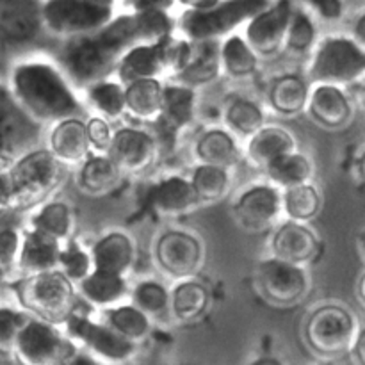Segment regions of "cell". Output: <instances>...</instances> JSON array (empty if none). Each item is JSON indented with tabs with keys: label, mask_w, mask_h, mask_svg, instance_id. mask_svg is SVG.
<instances>
[{
	"label": "cell",
	"mask_w": 365,
	"mask_h": 365,
	"mask_svg": "<svg viewBox=\"0 0 365 365\" xmlns=\"http://www.w3.org/2000/svg\"><path fill=\"white\" fill-rule=\"evenodd\" d=\"M310 88L312 86L299 75L285 73L271 82L267 98L273 110L282 116H298L307 109Z\"/></svg>",
	"instance_id": "31"
},
{
	"label": "cell",
	"mask_w": 365,
	"mask_h": 365,
	"mask_svg": "<svg viewBox=\"0 0 365 365\" xmlns=\"http://www.w3.org/2000/svg\"><path fill=\"white\" fill-rule=\"evenodd\" d=\"M150 202L163 216H184L200 205L187 178L178 175L157 182L150 192Z\"/></svg>",
	"instance_id": "26"
},
{
	"label": "cell",
	"mask_w": 365,
	"mask_h": 365,
	"mask_svg": "<svg viewBox=\"0 0 365 365\" xmlns=\"http://www.w3.org/2000/svg\"><path fill=\"white\" fill-rule=\"evenodd\" d=\"M59 250V242L38 234L32 228H25L21 232V248L20 255H18L16 271L20 273V277L56 271Z\"/></svg>",
	"instance_id": "24"
},
{
	"label": "cell",
	"mask_w": 365,
	"mask_h": 365,
	"mask_svg": "<svg viewBox=\"0 0 365 365\" xmlns=\"http://www.w3.org/2000/svg\"><path fill=\"white\" fill-rule=\"evenodd\" d=\"M63 327L64 334L71 342L84 346L89 355L100 362L123 364L138 351V346L121 337L106 323H96L91 317L78 314L77 310L68 317Z\"/></svg>",
	"instance_id": "11"
},
{
	"label": "cell",
	"mask_w": 365,
	"mask_h": 365,
	"mask_svg": "<svg viewBox=\"0 0 365 365\" xmlns=\"http://www.w3.org/2000/svg\"><path fill=\"white\" fill-rule=\"evenodd\" d=\"M267 0H203L184 4L178 16L182 38L191 43L221 41L241 25H246L255 14L267 7Z\"/></svg>",
	"instance_id": "4"
},
{
	"label": "cell",
	"mask_w": 365,
	"mask_h": 365,
	"mask_svg": "<svg viewBox=\"0 0 365 365\" xmlns=\"http://www.w3.org/2000/svg\"><path fill=\"white\" fill-rule=\"evenodd\" d=\"M78 348L64 331L29 317L14 344L13 360L18 365H68Z\"/></svg>",
	"instance_id": "9"
},
{
	"label": "cell",
	"mask_w": 365,
	"mask_h": 365,
	"mask_svg": "<svg viewBox=\"0 0 365 365\" xmlns=\"http://www.w3.org/2000/svg\"><path fill=\"white\" fill-rule=\"evenodd\" d=\"M200 203H216L228 195L232 185L230 171L198 164L187 178Z\"/></svg>",
	"instance_id": "39"
},
{
	"label": "cell",
	"mask_w": 365,
	"mask_h": 365,
	"mask_svg": "<svg viewBox=\"0 0 365 365\" xmlns=\"http://www.w3.org/2000/svg\"><path fill=\"white\" fill-rule=\"evenodd\" d=\"M307 11L317 14L321 20L334 21L342 16V13H344V4L341 0H319V2L307 4Z\"/></svg>",
	"instance_id": "48"
},
{
	"label": "cell",
	"mask_w": 365,
	"mask_h": 365,
	"mask_svg": "<svg viewBox=\"0 0 365 365\" xmlns=\"http://www.w3.org/2000/svg\"><path fill=\"white\" fill-rule=\"evenodd\" d=\"M63 168L46 148H36L6 170L7 212H20L48 202L63 180Z\"/></svg>",
	"instance_id": "5"
},
{
	"label": "cell",
	"mask_w": 365,
	"mask_h": 365,
	"mask_svg": "<svg viewBox=\"0 0 365 365\" xmlns=\"http://www.w3.org/2000/svg\"><path fill=\"white\" fill-rule=\"evenodd\" d=\"M125 88V114H130L143 123H155L163 109V81L148 78Z\"/></svg>",
	"instance_id": "30"
},
{
	"label": "cell",
	"mask_w": 365,
	"mask_h": 365,
	"mask_svg": "<svg viewBox=\"0 0 365 365\" xmlns=\"http://www.w3.org/2000/svg\"><path fill=\"white\" fill-rule=\"evenodd\" d=\"M132 305L152 319L155 316L170 312V289L155 280L139 282L130 292Z\"/></svg>",
	"instance_id": "43"
},
{
	"label": "cell",
	"mask_w": 365,
	"mask_h": 365,
	"mask_svg": "<svg viewBox=\"0 0 365 365\" xmlns=\"http://www.w3.org/2000/svg\"><path fill=\"white\" fill-rule=\"evenodd\" d=\"M170 2H138L91 34L64 39L57 61L71 88L88 89L114 73L121 57L135 45H150L175 34Z\"/></svg>",
	"instance_id": "1"
},
{
	"label": "cell",
	"mask_w": 365,
	"mask_h": 365,
	"mask_svg": "<svg viewBox=\"0 0 365 365\" xmlns=\"http://www.w3.org/2000/svg\"><path fill=\"white\" fill-rule=\"evenodd\" d=\"M57 271H61L71 284L77 285L78 282L84 280L93 271L91 255L77 241L70 239L64 245H61L59 259H57Z\"/></svg>",
	"instance_id": "44"
},
{
	"label": "cell",
	"mask_w": 365,
	"mask_h": 365,
	"mask_svg": "<svg viewBox=\"0 0 365 365\" xmlns=\"http://www.w3.org/2000/svg\"><path fill=\"white\" fill-rule=\"evenodd\" d=\"M45 31L63 39L91 34L109 24L116 13L109 2L96 0H48L41 2Z\"/></svg>",
	"instance_id": "7"
},
{
	"label": "cell",
	"mask_w": 365,
	"mask_h": 365,
	"mask_svg": "<svg viewBox=\"0 0 365 365\" xmlns=\"http://www.w3.org/2000/svg\"><path fill=\"white\" fill-rule=\"evenodd\" d=\"M271 250L273 259L303 267L319 252V239L307 225L285 221L274 230Z\"/></svg>",
	"instance_id": "18"
},
{
	"label": "cell",
	"mask_w": 365,
	"mask_h": 365,
	"mask_svg": "<svg viewBox=\"0 0 365 365\" xmlns=\"http://www.w3.org/2000/svg\"><path fill=\"white\" fill-rule=\"evenodd\" d=\"M210 294L203 284L195 278L177 282L170 291V312L182 323H192L207 312Z\"/></svg>",
	"instance_id": "33"
},
{
	"label": "cell",
	"mask_w": 365,
	"mask_h": 365,
	"mask_svg": "<svg viewBox=\"0 0 365 365\" xmlns=\"http://www.w3.org/2000/svg\"><path fill=\"white\" fill-rule=\"evenodd\" d=\"M18 305L32 319L52 327H63L77 310L78 294L75 285L61 271L18 277L9 282Z\"/></svg>",
	"instance_id": "3"
},
{
	"label": "cell",
	"mask_w": 365,
	"mask_h": 365,
	"mask_svg": "<svg viewBox=\"0 0 365 365\" xmlns=\"http://www.w3.org/2000/svg\"><path fill=\"white\" fill-rule=\"evenodd\" d=\"M0 32L13 46L36 41L45 32L41 2L0 0Z\"/></svg>",
	"instance_id": "17"
},
{
	"label": "cell",
	"mask_w": 365,
	"mask_h": 365,
	"mask_svg": "<svg viewBox=\"0 0 365 365\" xmlns=\"http://www.w3.org/2000/svg\"><path fill=\"white\" fill-rule=\"evenodd\" d=\"M321 195L312 184L296 185V187L282 191V214L287 221L294 223H309L319 214Z\"/></svg>",
	"instance_id": "40"
},
{
	"label": "cell",
	"mask_w": 365,
	"mask_h": 365,
	"mask_svg": "<svg viewBox=\"0 0 365 365\" xmlns=\"http://www.w3.org/2000/svg\"><path fill=\"white\" fill-rule=\"evenodd\" d=\"M196 91L180 84H163V109L155 123L178 135L195 123Z\"/></svg>",
	"instance_id": "23"
},
{
	"label": "cell",
	"mask_w": 365,
	"mask_h": 365,
	"mask_svg": "<svg viewBox=\"0 0 365 365\" xmlns=\"http://www.w3.org/2000/svg\"><path fill=\"white\" fill-rule=\"evenodd\" d=\"M294 4L292 2H269L264 11L246 24L245 41L259 57H274L284 50L287 25L291 20Z\"/></svg>",
	"instance_id": "14"
},
{
	"label": "cell",
	"mask_w": 365,
	"mask_h": 365,
	"mask_svg": "<svg viewBox=\"0 0 365 365\" xmlns=\"http://www.w3.org/2000/svg\"><path fill=\"white\" fill-rule=\"evenodd\" d=\"M7 282H9V278H7V274L4 273V271H2V267H0V285L7 284Z\"/></svg>",
	"instance_id": "54"
},
{
	"label": "cell",
	"mask_w": 365,
	"mask_h": 365,
	"mask_svg": "<svg viewBox=\"0 0 365 365\" xmlns=\"http://www.w3.org/2000/svg\"><path fill=\"white\" fill-rule=\"evenodd\" d=\"M220 46L221 41L192 43L191 59L180 73L175 75V82L196 91L216 81L221 73Z\"/></svg>",
	"instance_id": "27"
},
{
	"label": "cell",
	"mask_w": 365,
	"mask_h": 365,
	"mask_svg": "<svg viewBox=\"0 0 365 365\" xmlns=\"http://www.w3.org/2000/svg\"><path fill=\"white\" fill-rule=\"evenodd\" d=\"M234 217L246 232H266L282 216V191L274 185L255 184L245 189L234 202Z\"/></svg>",
	"instance_id": "15"
},
{
	"label": "cell",
	"mask_w": 365,
	"mask_h": 365,
	"mask_svg": "<svg viewBox=\"0 0 365 365\" xmlns=\"http://www.w3.org/2000/svg\"><path fill=\"white\" fill-rule=\"evenodd\" d=\"M291 152H296L294 135L278 125H264L246 143V157L260 170H266L273 160Z\"/></svg>",
	"instance_id": "25"
},
{
	"label": "cell",
	"mask_w": 365,
	"mask_h": 365,
	"mask_svg": "<svg viewBox=\"0 0 365 365\" xmlns=\"http://www.w3.org/2000/svg\"><path fill=\"white\" fill-rule=\"evenodd\" d=\"M41 135V125L24 113L6 82H0V170L38 148Z\"/></svg>",
	"instance_id": "10"
},
{
	"label": "cell",
	"mask_w": 365,
	"mask_h": 365,
	"mask_svg": "<svg viewBox=\"0 0 365 365\" xmlns=\"http://www.w3.org/2000/svg\"><path fill=\"white\" fill-rule=\"evenodd\" d=\"M155 260L160 269L175 280H189L203 266V245L185 230H168L155 245Z\"/></svg>",
	"instance_id": "13"
},
{
	"label": "cell",
	"mask_w": 365,
	"mask_h": 365,
	"mask_svg": "<svg viewBox=\"0 0 365 365\" xmlns=\"http://www.w3.org/2000/svg\"><path fill=\"white\" fill-rule=\"evenodd\" d=\"M84 125H86V135H88V143H89V148H91V153L106 155L114 135V130L113 127H110L109 121H106L100 116H91L88 121H84Z\"/></svg>",
	"instance_id": "47"
},
{
	"label": "cell",
	"mask_w": 365,
	"mask_h": 365,
	"mask_svg": "<svg viewBox=\"0 0 365 365\" xmlns=\"http://www.w3.org/2000/svg\"><path fill=\"white\" fill-rule=\"evenodd\" d=\"M13 50L14 46L7 41L6 38L0 32V82H6L9 78L11 70H13L14 63H13Z\"/></svg>",
	"instance_id": "49"
},
{
	"label": "cell",
	"mask_w": 365,
	"mask_h": 365,
	"mask_svg": "<svg viewBox=\"0 0 365 365\" xmlns=\"http://www.w3.org/2000/svg\"><path fill=\"white\" fill-rule=\"evenodd\" d=\"M364 344H365V334H364V328H360V331H359V335H356L355 342H353L351 349L348 351L353 365H365Z\"/></svg>",
	"instance_id": "50"
},
{
	"label": "cell",
	"mask_w": 365,
	"mask_h": 365,
	"mask_svg": "<svg viewBox=\"0 0 365 365\" xmlns=\"http://www.w3.org/2000/svg\"><path fill=\"white\" fill-rule=\"evenodd\" d=\"M323 365H328V364H323Z\"/></svg>",
	"instance_id": "55"
},
{
	"label": "cell",
	"mask_w": 365,
	"mask_h": 365,
	"mask_svg": "<svg viewBox=\"0 0 365 365\" xmlns=\"http://www.w3.org/2000/svg\"><path fill=\"white\" fill-rule=\"evenodd\" d=\"M195 155L200 164L230 170L241 160V146L237 139L223 127H212L203 132L195 145Z\"/></svg>",
	"instance_id": "28"
},
{
	"label": "cell",
	"mask_w": 365,
	"mask_h": 365,
	"mask_svg": "<svg viewBox=\"0 0 365 365\" xmlns=\"http://www.w3.org/2000/svg\"><path fill=\"white\" fill-rule=\"evenodd\" d=\"M7 212V185L6 170H0V214Z\"/></svg>",
	"instance_id": "52"
},
{
	"label": "cell",
	"mask_w": 365,
	"mask_h": 365,
	"mask_svg": "<svg viewBox=\"0 0 365 365\" xmlns=\"http://www.w3.org/2000/svg\"><path fill=\"white\" fill-rule=\"evenodd\" d=\"M29 228L59 242V245H64L66 241H70L71 232H73L71 207L59 200H48V202L41 203L38 210L32 214Z\"/></svg>",
	"instance_id": "32"
},
{
	"label": "cell",
	"mask_w": 365,
	"mask_h": 365,
	"mask_svg": "<svg viewBox=\"0 0 365 365\" xmlns=\"http://www.w3.org/2000/svg\"><path fill=\"white\" fill-rule=\"evenodd\" d=\"M356 317L339 305L319 307L305 324V341L314 353L324 359L346 355L360 331Z\"/></svg>",
	"instance_id": "8"
},
{
	"label": "cell",
	"mask_w": 365,
	"mask_h": 365,
	"mask_svg": "<svg viewBox=\"0 0 365 365\" xmlns=\"http://www.w3.org/2000/svg\"><path fill=\"white\" fill-rule=\"evenodd\" d=\"M86 91V100L96 116L106 121L118 120L125 114V88L118 81H100L89 86Z\"/></svg>",
	"instance_id": "41"
},
{
	"label": "cell",
	"mask_w": 365,
	"mask_h": 365,
	"mask_svg": "<svg viewBox=\"0 0 365 365\" xmlns=\"http://www.w3.org/2000/svg\"><path fill=\"white\" fill-rule=\"evenodd\" d=\"M257 282L264 298L278 307H291L302 302L310 289L305 267L269 259L262 260L257 269Z\"/></svg>",
	"instance_id": "12"
},
{
	"label": "cell",
	"mask_w": 365,
	"mask_h": 365,
	"mask_svg": "<svg viewBox=\"0 0 365 365\" xmlns=\"http://www.w3.org/2000/svg\"><path fill=\"white\" fill-rule=\"evenodd\" d=\"M123 173H141L148 170L159 155L155 139L150 130L123 127L114 130L113 141L106 153Z\"/></svg>",
	"instance_id": "16"
},
{
	"label": "cell",
	"mask_w": 365,
	"mask_h": 365,
	"mask_svg": "<svg viewBox=\"0 0 365 365\" xmlns=\"http://www.w3.org/2000/svg\"><path fill=\"white\" fill-rule=\"evenodd\" d=\"M46 150L61 166H81L91 155L82 118H70L53 123Z\"/></svg>",
	"instance_id": "21"
},
{
	"label": "cell",
	"mask_w": 365,
	"mask_h": 365,
	"mask_svg": "<svg viewBox=\"0 0 365 365\" xmlns=\"http://www.w3.org/2000/svg\"><path fill=\"white\" fill-rule=\"evenodd\" d=\"M121 178V171L107 155L91 153L78 171V187L89 195H103L116 187Z\"/></svg>",
	"instance_id": "36"
},
{
	"label": "cell",
	"mask_w": 365,
	"mask_h": 365,
	"mask_svg": "<svg viewBox=\"0 0 365 365\" xmlns=\"http://www.w3.org/2000/svg\"><path fill=\"white\" fill-rule=\"evenodd\" d=\"M220 63L221 71L235 81H242L255 75L259 68V57L255 56L245 38L239 34H230L221 41L220 46Z\"/></svg>",
	"instance_id": "35"
},
{
	"label": "cell",
	"mask_w": 365,
	"mask_h": 365,
	"mask_svg": "<svg viewBox=\"0 0 365 365\" xmlns=\"http://www.w3.org/2000/svg\"><path fill=\"white\" fill-rule=\"evenodd\" d=\"M68 365H102L100 360H96L95 356H91L89 353H82L77 351V355L68 362Z\"/></svg>",
	"instance_id": "51"
},
{
	"label": "cell",
	"mask_w": 365,
	"mask_h": 365,
	"mask_svg": "<svg viewBox=\"0 0 365 365\" xmlns=\"http://www.w3.org/2000/svg\"><path fill=\"white\" fill-rule=\"evenodd\" d=\"M118 82L121 86L132 84L138 81H148L160 77H168V64L166 53H164V39L150 45H135L134 48L128 50L118 63L116 70Z\"/></svg>",
	"instance_id": "19"
},
{
	"label": "cell",
	"mask_w": 365,
	"mask_h": 365,
	"mask_svg": "<svg viewBox=\"0 0 365 365\" xmlns=\"http://www.w3.org/2000/svg\"><path fill=\"white\" fill-rule=\"evenodd\" d=\"M264 171L269 178V184L280 189V191L296 187V185L310 184L314 177L312 160L303 155V153H299L298 150L287 153V155L278 157Z\"/></svg>",
	"instance_id": "34"
},
{
	"label": "cell",
	"mask_w": 365,
	"mask_h": 365,
	"mask_svg": "<svg viewBox=\"0 0 365 365\" xmlns=\"http://www.w3.org/2000/svg\"><path fill=\"white\" fill-rule=\"evenodd\" d=\"M365 73V50L349 36H327L316 43L309 64V77L314 86L356 84Z\"/></svg>",
	"instance_id": "6"
},
{
	"label": "cell",
	"mask_w": 365,
	"mask_h": 365,
	"mask_svg": "<svg viewBox=\"0 0 365 365\" xmlns=\"http://www.w3.org/2000/svg\"><path fill=\"white\" fill-rule=\"evenodd\" d=\"M252 365H282V364L278 362V360H274V359H260Z\"/></svg>",
	"instance_id": "53"
},
{
	"label": "cell",
	"mask_w": 365,
	"mask_h": 365,
	"mask_svg": "<svg viewBox=\"0 0 365 365\" xmlns=\"http://www.w3.org/2000/svg\"><path fill=\"white\" fill-rule=\"evenodd\" d=\"M29 316L21 310L0 307V359L13 360L14 344Z\"/></svg>",
	"instance_id": "45"
},
{
	"label": "cell",
	"mask_w": 365,
	"mask_h": 365,
	"mask_svg": "<svg viewBox=\"0 0 365 365\" xmlns=\"http://www.w3.org/2000/svg\"><path fill=\"white\" fill-rule=\"evenodd\" d=\"M77 294L84 302L100 309H113L128 296V284L125 277L93 269L84 280L75 285Z\"/></svg>",
	"instance_id": "29"
},
{
	"label": "cell",
	"mask_w": 365,
	"mask_h": 365,
	"mask_svg": "<svg viewBox=\"0 0 365 365\" xmlns=\"http://www.w3.org/2000/svg\"><path fill=\"white\" fill-rule=\"evenodd\" d=\"M317 43V29L314 16L303 7L294 6L291 14V20L287 25V34H285L284 48H289L294 53H307L316 46Z\"/></svg>",
	"instance_id": "42"
},
{
	"label": "cell",
	"mask_w": 365,
	"mask_h": 365,
	"mask_svg": "<svg viewBox=\"0 0 365 365\" xmlns=\"http://www.w3.org/2000/svg\"><path fill=\"white\" fill-rule=\"evenodd\" d=\"M225 128L232 135H241V138H252L257 130L266 125L264 110L255 100L250 98H234L223 110Z\"/></svg>",
	"instance_id": "38"
},
{
	"label": "cell",
	"mask_w": 365,
	"mask_h": 365,
	"mask_svg": "<svg viewBox=\"0 0 365 365\" xmlns=\"http://www.w3.org/2000/svg\"><path fill=\"white\" fill-rule=\"evenodd\" d=\"M310 118L324 128H344L353 120V102L342 88L335 86H312L307 109Z\"/></svg>",
	"instance_id": "20"
},
{
	"label": "cell",
	"mask_w": 365,
	"mask_h": 365,
	"mask_svg": "<svg viewBox=\"0 0 365 365\" xmlns=\"http://www.w3.org/2000/svg\"><path fill=\"white\" fill-rule=\"evenodd\" d=\"M7 88L31 120L45 127L86 113L84 103L59 66L45 59L16 63L7 78Z\"/></svg>",
	"instance_id": "2"
},
{
	"label": "cell",
	"mask_w": 365,
	"mask_h": 365,
	"mask_svg": "<svg viewBox=\"0 0 365 365\" xmlns=\"http://www.w3.org/2000/svg\"><path fill=\"white\" fill-rule=\"evenodd\" d=\"M89 255L95 271L125 277L135 262V245L130 235L113 230L93 245Z\"/></svg>",
	"instance_id": "22"
},
{
	"label": "cell",
	"mask_w": 365,
	"mask_h": 365,
	"mask_svg": "<svg viewBox=\"0 0 365 365\" xmlns=\"http://www.w3.org/2000/svg\"><path fill=\"white\" fill-rule=\"evenodd\" d=\"M106 324L116 334L138 346L152 331V319L132 303H120L106 310Z\"/></svg>",
	"instance_id": "37"
},
{
	"label": "cell",
	"mask_w": 365,
	"mask_h": 365,
	"mask_svg": "<svg viewBox=\"0 0 365 365\" xmlns=\"http://www.w3.org/2000/svg\"><path fill=\"white\" fill-rule=\"evenodd\" d=\"M21 232L16 225H0V267L7 278L16 271L18 255L21 248Z\"/></svg>",
	"instance_id": "46"
}]
</instances>
